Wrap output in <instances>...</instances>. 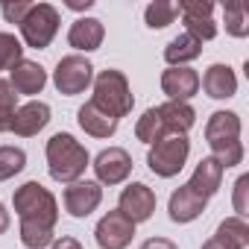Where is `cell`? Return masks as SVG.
Returning <instances> with one entry per match:
<instances>
[{
  "label": "cell",
  "mask_w": 249,
  "mask_h": 249,
  "mask_svg": "<svg viewBox=\"0 0 249 249\" xmlns=\"http://www.w3.org/2000/svg\"><path fill=\"white\" fill-rule=\"evenodd\" d=\"M15 211L21 220V243L27 249H44L53 243V226L59 220V202L41 182H24L15 196Z\"/></svg>",
  "instance_id": "6da1fadb"
},
{
  "label": "cell",
  "mask_w": 249,
  "mask_h": 249,
  "mask_svg": "<svg viewBox=\"0 0 249 249\" xmlns=\"http://www.w3.org/2000/svg\"><path fill=\"white\" fill-rule=\"evenodd\" d=\"M205 144L211 150V159L226 170L237 167L243 161V144H240V117L234 111H214L205 123Z\"/></svg>",
  "instance_id": "7a4b0ae2"
},
{
  "label": "cell",
  "mask_w": 249,
  "mask_h": 249,
  "mask_svg": "<svg viewBox=\"0 0 249 249\" xmlns=\"http://www.w3.org/2000/svg\"><path fill=\"white\" fill-rule=\"evenodd\" d=\"M88 164H91V156L73 135L56 132L47 141V170L56 182H62V185L79 182Z\"/></svg>",
  "instance_id": "3957f363"
},
{
  "label": "cell",
  "mask_w": 249,
  "mask_h": 249,
  "mask_svg": "<svg viewBox=\"0 0 249 249\" xmlns=\"http://www.w3.org/2000/svg\"><path fill=\"white\" fill-rule=\"evenodd\" d=\"M100 111H106L108 117L120 120L126 117L135 106V97H132V88H129V79L123 71H100L97 79H94V100H91Z\"/></svg>",
  "instance_id": "277c9868"
},
{
  "label": "cell",
  "mask_w": 249,
  "mask_h": 249,
  "mask_svg": "<svg viewBox=\"0 0 249 249\" xmlns=\"http://www.w3.org/2000/svg\"><path fill=\"white\" fill-rule=\"evenodd\" d=\"M191 156V141L185 135H164L161 141H156L147 153V164L156 176L161 179H173L182 173L185 161Z\"/></svg>",
  "instance_id": "5b68a950"
},
{
  "label": "cell",
  "mask_w": 249,
  "mask_h": 249,
  "mask_svg": "<svg viewBox=\"0 0 249 249\" xmlns=\"http://www.w3.org/2000/svg\"><path fill=\"white\" fill-rule=\"evenodd\" d=\"M18 27H21V36H24L27 47L44 50V47H50V41L59 33V9L50 6V3H33L27 18Z\"/></svg>",
  "instance_id": "8992f818"
},
{
  "label": "cell",
  "mask_w": 249,
  "mask_h": 249,
  "mask_svg": "<svg viewBox=\"0 0 249 249\" xmlns=\"http://www.w3.org/2000/svg\"><path fill=\"white\" fill-rule=\"evenodd\" d=\"M91 82H94V65L88 59H82V56L59 59V65L53 71V85L59 88V94H65V97L82 94Z\"/></svg>",
  "instance_id": "52a82bcc"
},
{
  "label": "cell",
  "mask_w": 249,
  "mask_h": 249,
  "mask_svg": "<svg viewBox=\"0 0 249 249\" xmlns=\"http://www.w3.org/2000/svg\"><path fill=\"white\" fill-rule=\"evenodd\" d=\"M179 6V15H182V24H185V33L194 36L196 41H211L217 36V24H214V3L211 0H182Z\"/></svg>",
  "instance_id": "ba28073f"
},
{
  "label": "cell",
  "mask_w": 249,
  "mask_h": 249,
  "mask_svg": "<svg viewBox=\"0 0 249 249\" xmlns=\"http://www.w3.org/2000/svg\"><path fill=\"white\" fill-rule=\"evenodd\" d=\"M94 237H97L100 249H126L132 243V237H135V223L129 217H123L120 211H108L97 223Z\"/></svg>",
  "instance_id": "9c48e42d"
},
{
  "label": "cell",
  "mask_w": 249,
  "mask_h": 249,
  "mask_svg": "<svg viewBox=\"0 0 249 249\" xmlns=\"http://www.w3.org/2000/svg\"><path fill=\"white\" fill-rule=\"evenodd\" d=\"M117 211L123 217H129L135 226L150 220L153 211H156V194L153 188H147L144 182H132L120 191V199H117Z\"/></svg>",
  "instance_id": "30bf717a"
},
{
  "label": "cell",
  "mask_w": 249,
  "mask_h": 249,
  "mask_svg": "<svg viewBox=\"0 0 249 249\" xmlns=\"http://www.w3.org/2000/svg\"><path fill=\"white\" fill-rule=\"evenodd\" d=\"M94 173L100 185H120L126 182L132 173V156L123 150V147H108L94 159Z\"/></svg>",
  "instance_id": "8fae6325"
},
{
  "label": "cell",
  "mask_w": 249,
  "mask_h": 249,
  "mask_svg": "<svg viewBox=\"0 0 249 249\" xmlns=\"http://www.w3.org/2000/svg\"><path fill=\"white\" fill-rule=\"evenodd\" d=\"M62 202H65V211L71 214V217H76V220H82V217H88L91 211H97V205L103 202V188H100V182H73V185H68L65 188V194H62Z\"/></svg>",
  "instance_id": "7c38bea8"
},
{
  "label": "cell",
  "mask_w": 249,
  "mask_h": 249,
  "mask_svg": "<svg viewBox=\"0 0 249 249\" xmlns=\"http://www.w3.org/2000/svg\"><path fill=\"white\" fill-rule=\"evenodd\" d=\"M9 85L12 91L21 97H33V94H41L44 85H47V71L38 65V62H30V59H21L12 71H9Z\"/></svg>",
  "instance_id": "4fadbf2b"
},
{
  "label": "cell",
  "mask_w": 249,
  "mask_h": 249,
  "mask_svg": "<svg viewBox=\"0 0 249 249\" xmlns=\"http://www.w3.org/2000/svg\"><path fill=\"white\" fill-rule=\"evenodd\" d=\"M205 205H208L205 196H199L194 188L182 185V188H176V191L170 194L167 211H170V220H173V223H194V220L205 211Z\"/></svg>",
  "instance_id": "5bb4252c"
},
{
  "label": "cell",
  "mask_w": 249,
  "mask_h": 249,
  "mask_svg": "<svg viewBox=\"0 0 249 249\" xmlns=\"http://www.w3.org/2000/svg\"><path fill=\"white\" fill-rule=\"evenodd\" d=\"M50 123V106L41 100H33L21 108H15V123H12V132L21 138H33L38 135L44 126Z\"/></svg>",
  "instance_id": "9a60e30c"
},
{
  "label": "cell",
  "mask_w": 249,
  "mask_h": 249,
  "mask_svg": "<svg viewBox=\"0 0 249 249\" xmlns=\"http://www.w3.org/2000/svg\"><path fill=\"white\" fill-rule=\"evenodd\" d=\"M161 91L170 100H182L188 103L196 91H199V73L191 68H167L161 73Z\"/></svg>",
  "instance_id": "2e32d148"
},
{
  "label": "cell",
  "mask_w": 249,
  "mask_h": 249,
  "mask_svg": "<svg viewBox=\"0 0 249 249\" xmlns=\"http://www.w3.org/2000/svg\"><path fill=\"white\" fill-rule=\"evenodd\" d=\"M106 38V27L100 18H76L71 24V33H68V44L73 50H82V53H91L103 44Z\"/></svg>",
  "instance_id": "e0dca14e"
},
{
  "label": "cell",
  "mask_w": 249,
  "mask_h": 249,
  "mask_svg": "<svg viewBox=\"0 0 249 249\" xmlns=\"http://www.w3.org/2000/svg\"><path fill=\"white\" fill-rule=\"evenodd\" d=\"M159 108V117L164 123V132L167 135H185L194 123H196V111L191 103H182V100H167L164 106H156Z\"/></svg>",
  "instance_id": "ac0fdd59"
},
{
  "label": "cell",
  "mask_w": 249,
  "mask_h": 249,
  "mask_svg": "<svg viewBox=\"0 0 249 249\" xmlns=\"http://www.w3.org/2000/svg\"><path fill=\"white\" fill-rule=\"evenodd\" d=\"M199 85L205 88V94L211 100H229L237 91V76L229 65H211L205 71V76L199 79Z\"/></svg>",
  "instance_id": "d6986e66"
},
{
  "label": "cell",
  "mask_w": 249,
  "mask_h": 249,
  "mask_svg": "<svg viewBox=\"0 0 249 249\" xmlns=\"http://www.w3.org/2000/svg\"><path fill=\"white\" fill-rule=\"evenodd\" d=\"M76 120H79V126H82L88 135H94V138H111V135L117 132V123H120V120L108 117L106 111H100L94 103H85V106L76 111Z\"/></svg>",
  "instance_id": "ffe728a7"
},
{
  "label": "cell",
  "mask_w": 249,
  "mask_h": 249,
  "mask_svg": "<svg viewBox=\"0 0 249 249\" xmlns=\"http://www.w3.org/2000/svg\"><path fill=\"white\" fill-rule=\"evenodd\" d=\"M220 185H223V167L208 156V159H202L199 164H196V170H194V176H191V182H188V188H194L199 196H214L217 191H220Z\"/></svg>",
  "instance_id": "44dd1931"
},
{
  "label": "cell",
  "mask_w": 249,
  "mask_h": 249,
  "mask_svg": "<svg viewBox=\"0 0 249 249\" xmlns=\"http://www.w3.org/2000/svg\"><path fill=\"white\" fill-rule=\"evenodd\" d=\"M199 56H202V41H196V38L188 36V33L176 36V38L164 47V59H167L170 68H185L188 62H194V59H199Z\"/></svg>",
  "instance_id": "7402d4cb"
},
{
  "label": "cell",
  "mask_w": 249,
  "mask_h": 249,
  "mask_svg": "<svg viewBox=\"0 0 249 249\" xmlns=\"http://www.w3.org/2000/svg\"><path fill=\"white\" fill-rule=\"evenodd\" d=\"M217 240L229 243L231 249H246L249 246V226L243 217H226L220 226H217Z\"/></svg>",
  "instance_id": "603a6c76"
},
{
  "label": "cell",
  "mask_w": 249,
  "mask_h": 249,
  "mask_svg": "<svg viewBox=\"0 0 249 249\" xmlns=\"http://www.w3.org/2000/svg\"><path fill=\"white\" fill-rule=\"evenodd\" d=\"M167 132H164V123H161V117H159V108H147L141 117H138V123H135V138L141 141V144H156V141H161Z\"/></svg>",
  "instance_id": "cb8c5ba5"
},
{
  "label": "cell",
  "mask_w": 249,
  "mask_h": 249,
  "mask_svg": "<svg viewBox=\"0 0 249 249\" xmlns=\"http://www.w3.org/2000/svg\"><path fill=\"white\" fill-rule=\"evenodd\" d=\"M176 15H179V6L170 3V0H153V3L144 9V21H147L150 30H164V27H170V24L176 21Z\"/></svg>",
  "instance_id": "d4e9b609"
},
{
  "label": "cell",
  "mask_w": 249,
  "mask_h": 249,
  "mask_svg": "<svg viewBox=\"0 0 249 249\" xmlns=\"http://www.w3.org/2000/svg\"><path fill=\"white\" fill-rule=\"evenodd\" d=\"M27 167V153L21 147H0V182L18 176Z\"/></svg>",
  "instance_id": "484cf974"
},
{
  "label": "cell",
  "mask_w": 249,
  "mask_h": 249,
  "mask_svg": "<svg viewBox=\"0 0 249 249\" xmlns=\"http://www.w3.org/2000/svg\"><path fill=\"white\" fill-rule=\"evenodd\" d=\"M15 106H18V94L12 91L9 79H0V132H12Z\"/></svg>",
  "instance_id": "4316f807"
},
{
  "label": "cell",
  "mask_w": 249,
  "mask_h": 249,
  "mask_svg": "<svg viewBox=\"0 0 249 249\" xmlns=\"http://www.w3.org/2000/svg\"><path fill=\"white\" fill-rule=\"evenodd\" d=\"M226 33L234 38L249 36V9L243 3H229L226 6Z\"/></svg>",
  "instance_id": "83f0119b"
},
{
  "label": "cell",
  "mask_w": 249,
  "mask_h": 249,
  "mask_svg": "<svg viewBox=\"0 0 249 249\" xmlns=\"http://www.w3.org/2000/svg\"><path fill=\"white\" fill-rule=\"evenodd\" d=\"M24 59V47L12 33H0V71H12Z\"/></svg>",
  "instance_id": "f1b7e54d"
},
{
  "label": "cell",
  "mask_w": 249,
  "mask_h": 249,
  "mask_svg": "<svg viewBox=\"0 0 249 249\" xmlns=\"http://www.w3.org/2000/svg\"><path fill=\"white\" fill-rule=\"evenodd\" d=\"M231 205L237 211V217H246L249 211V176H240L234 182V196H231Z\"/></svg>",
  "instance_id": "f546056e"
},
{
  "label": "cell",
  "mask_w": 249,
  "mask_h": 249,
  "mask_svg": "<svg viewBox=\"0 0 249 249\" xmlns=\"http://www.w3.org/2000/svg\"><path fill=\"white\" fill-rule=\"evenodd\" d=\"M30 6L33 3H27V0H3V3H0V12H3V18L9 21V24H21L24 18H27V12H30Z\"/></svg>",
  "instance_id": "4dcf8cb0"
},
{
  "label": "cell",
  "mask_w": 249,
  "mask_h": 249,
  "mask_svg": "<svg viewBox=\"0 0 249 249\" xmlns=\"http://www.w3.org/2000/svg\"><path fill=\"white\" fill-rule=\"evenodd\" d=\"M141 249H179V246L173 240H167V237H150V240L141 243Z\"/></svg>",
  "instance_id": "1f68e13d"
},
{
  "label": "cell",
  "mask_w": 249,
  "mask_h": 249,
  "mask_svg": "<svg viewBox=\"0 0 249 249\" xmlns=\"http://www.w3.org/2000/svg\"><path fill=\"white\" fill-rule=\"evenodd\" d=\"M50 249H82V243L76 237H59V240L50 243Z\"/></svg>",
  "instance_id": "d6a6232c"
},
{
  "label": "cell",
  "mask_w": 249,
  "mask_h": 249,
  "mask_svg": "<svg viewBox=\"0 0 249 249\" xmlns=\"http://www.w3.org/2000/svg\"><path fill=\"white\" fill-rule=\"evenodd\" d=\"M9 229V211H6V205L0 202V234H3Z\"/></svg>",
  "instance_id": "836d02e7"
},
{
  "label": "cell",
  "mask_w": 249,
  "mask_h": 249,
  "mask_svg": "<svg viewBox=\"0 0 249 249\" xmlns=\"http://www.w3.org/2000/svg\"><path fill=\"white\" fill-rule=\"evenodd\" d=\"M202 249H231L229 243H223V240H217V237H211V240H205L202 243Z\"/></svg>",
  "instance_id": "e575fe53"
},
{
  "label": "cell",
  "mask_w": 249,
  "mask_h": 249,
  "mask_svg": "<svg viewBox=\"0 0 249 249\" xmlns=\"http://www.w3.org/2000/svg\"><path fill=\"white\" fill-rule=\"evenodd\" d=\"M91 6H94V0H85V3H82V0H71V3H68V9H76V12L79 9H91Z\"/></svg>",
  "instance_id": "d590c367"
}]
</instances>
